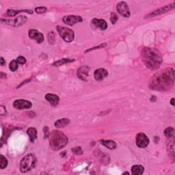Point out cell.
Instances as JSON below:
<instances>
[{
    "instance_id": "32",
    "label": "cell",
    "mask_w": 175,
    "mask_h": 175,
    "mask_svg": "<svg viewBox=\"0 0 175 175\" xmlns=\"http://www.w3.org/2000/svg\"><path fill=\"white\" fill-rule=\"evenodd\" d=\"M170 103L172 106H174V98L172 99V100L170 101Z\"/></svg>"
},
{
    "instance_id": "3",
    "label": "cell",
    "mask_w": 175,
    "mask_h": 175,
    "mask_svg": "<svg viewBox=\"0 0 175 175\" xmlns=\"http://www.w3.org/2000/svg\"><path fill=\"white\" fill-rule=\"evenodd\" d=\"M49 146L53 150H59L63 149L68 144L66 136L58 130L52 131L49 136Z\"/></svg>"
},
{
    "instance_id": "6",
    "label": "cell",
    "mask_w": 175,
    "mask_h": 175,
    "mask_svg": "<svg viewBox=\"0 0 175 175\" xmlns=\"http://www.w3.org/2000/svg\"><path fill=\"white\" fill-rule=\"evenodd\" d=\"M136 145L140 149H144L149 144V139L146 134L144 133H140L136 136Z\"/></svg>"
},
{
    "instance_id": "16",
    "label": "cell",
    "mask_w": 175,
    "mask_h": 175,
    "mask_svg": "<svg viewBox=\"0 0 175 175\" xmlns=\"http://www.w3.org/2000/svg\"><path fill=\"white\" fill-rule=\"evenodd\" d=\"M93 23L96 28L100 29L101 30H106L107 28V23L103 19H94L92 21Z\"/></svg>"
},
{
    "instance_id": "9",
    "label": "cell",
    "mask_w": 175,
    "mask_h": 175,
    "mask_svg": "<svg viewBox=\"0 0 175 175\" xmlns=\"http://www.w3.org/2000/svg\"><path fill=\"white\" fill-rule=\"evenodd\" d=\"M62 20L64 23L67 24L69 25H73L75 24L81 23L83 21V19L80 16L76 15H69L64 17Z\"/></svg>"
},
{
    "instance_id": "28",
    "label": "cell",
    "mask_w": 175,
    "mask_h": 175,
    "mask_svg": "<svg viewBox=\"0 0 175 175\" xmlns=\"http://www.w3.org/2000/svg\"><path fill=\"white\" fill-rule=\"evenodd\" d=\"M72 151L73 152L75 155H82L83 154V150L81 149V147H74L72 149Z\"/></svg>"
},
{
    "instance_id": "7",
    "label": "cell",
    "mask_w": 175,
    "mask_h": 175,
    "mask_svg": "<svg viewBox=\"0 0 175 175\" xmlns=\"http://www.w3.org/2000/svg\"><path fill=\"white\" fill-rule=\"evenodd\" d=\"M117 11L123 17L129 18L130 17V11L127 4L125 2H120L117 4Z\"/></svg>"
},
{
    "instance_id": "13",
    "label": "cell",
    "mask_w": 175,
    "mask_h": 175,
    "mask_svg": "<svg viewBox=\"0 0 175 175\" xmlns=\"http://www.w3.org/2000/svg\"><path fill=\"white\" fill-rule=\"evenodd\" d=\"M27 21H28V18L25 16H19V17L16 18L15 20L8 21L9 22H6V23L9 24V25L13 27H20L23 25V24H25Z\"/></svg>"
},
{
    "instance_id": "22",
    "label": "cell",
    "mask_w": 175,
    "mask_h": 175,
    "mask_svg": "<svg viewBox=\"0 0 175 175\" xmlns=\"http://www.w3.org/2000/svg\"><path fill=\"white\" fill-rule=\"evenodd\" d=\"M75 60H71V59H62V60H58L57 62L53 63V65L55 66H60L62 65H63L64 64L66 63H69V62H73Z\"/></svg>"
},
{
    "instance_id": "12",
    "label": "cell",
    "mask_w": 175,
    "mask_h": 175,
    "mask_svg": "<svg viewBox=\"0 0 175 175\" xmlns=\"http://www.w3.org/2000/svg\"><path fill=\"white\" fill-rule=\"evenodd\" d=\"M90 71V67L88 66H83L78 69L77 72V77L79 78L80 79L83 81H86L88 77V72Z\"/></svg>"
},
{
    "instance_id": "23",
    "label": "cell",
    "mask_w": 175,
    "mask_h": 175,
    "mask_svg": "<svg viewBox=\"0 0 175 175\" xmlns=\"http://www.w3.org/2000/svg\"><path fill=\"white\" fill-rule=\"evenodd\" d=\"M164 135H165L167 138H170L174 137V129L172 127H168L167 129H165L164 131Z\"/></svg>"
},
{
    "instance_id": "17",
    "label": "cell",
    "mask_w": 175,
    "mask_h": 175,
    "mask_svg": "<svg viewBox=\"0 0 175 175\" xmlns=\"http://www.w3.org/2000/svg\"><path fill=\"white\" fill-rule=\"evenodd\" d=\"M144 168L141 165H135L131 167V173L133 175H141L144 173Z\"/></svg>"
},
{
    "instance_id": "25",
    "label": "cell",
    "mask_w": 175,
    "mask_h": 175,
    "mask_svg": "<svg viewBox=\"0 0 175 175\" xmlns=\"http://www.w3.org/2000/svg\"><path fill=\"white\" fill-rule=\"evenodd\" d=\"M19 63L17 62V60H13L11 61V62L10 63V65H9V69L12 72H15L17 71L19 68Z\"/></svg>"
},
{
    "instance_id": "20",
    "label": "cell",
    "mask_w": 175,
    "mask_h": 175,
    "mask_svg": "<svg viewBox=\"0 0 175 175\" xmlns=\"http://www.w3.org/2000/svg\"><path fill=\"white\" fill-rule=\"evenodd\" d=\"M27 133L28 134L29 140L32 142H34L35 140L37 138V130L34 127H30L27 131Z\"/></svg>"
},
{
    "instance_id": "11",
    "label": "cell",
    "mask_w": 175,
    "mask_h": 175,
    "mask_svg": "<svg viewBox=\"0 0 175 175\" xmlns=\"http://www.w3.org/2000/svg\"><path fill=\"white\" fill-rule=\"evenodd\" d=\"M174 8V4L167 5V6H166L160 8L155 10L154 12L150 13L149 15H147V17H155V16L163 14V13H166L167 12L170 11V10H171L172 9H173Z\"/></svg>"
},
{
    "instance_id": "1",
    "label": "cell",
    "mask_w": 175,
    "mask_h": 175,
    "mask_svg": "<svg viewBox=\"0 0 175 175\" xmlns=\"http://www.w3.org/2000/svg\"><path fill=\"white\" fill-rule=\"evenodd\" d=\"M174 83V71L168 68L162 70L154 76L150 82V88L153 90L164 91L171 89Z\"/></svg>"
},
{
    "instance_id": "30",
    "label": "cell",
    "mask_w": 175,
    "mask_h": 175,
    "mask_svg": "<svg viewBox=\"0 0 175 175\" xmlns=\"http://www.w3.org/2000/svg\"><path fill=\"white\" fill-rule=\"evenodd\" d=\"M106 46V43H103V44H101L100 46H97V47H93L92 48V49H90L89 50H87V51H86V52H90V51L91 50H94V49H100V48H103Z\"/></svg>"
},
{
    "instance_id": "29",
    "label": "cell",
    "mask_w": 175,
    "mask_h": 175,
    "mask_svg": "<svg viewBox=\"0 0 175 175\" xmlns=\"http://www.w3.org/2000/svg\"><path fill=\"white\" fill-rule=\"evenodd\" d=\"M17 60V62L19 64H21V65H23V64H25L26 62V59L24 58L23 56H19V57H18Z\"/></svg>"
},
{
    "instance_id": "31",
    "label": "cell",
    "mask_w": 175,
    "mask_h": 175,
    "mask_svg": "<svg viewBox=\"0 0 175 175\" xmlns=\"http://www.w3.org/2000/svg\"><path fill=\"white\" fill-rule=\"evenodd\" d=\"M0 64L2 66H4L6 64V60H4L3 57H1V58H0Z\"/></svg>"
},
{
    "instance_id": "15",
    "label": "cell",
    "mask_w": 175,
    "mask_h": 175,
    "mask_svg": "<svg viewBox=\"0 0 175 175\" xmlns=\"http://www.w3.org/2000/svg\"><path fill=\"white\" fill-rule=\"evenodd\" d=\"M94 75L96 81H102L108 75V72L105 69H98L95 71Z\"/></svg>"
},
{
    "instance_id": "5",
    "label": "cell",
    "mask_w": 175,
    "mask_h": 175,
    "mask_svg": "<svg viewBox=\"0 0 175 175\" xmlns=\"http://www.w3.org/2000/svg\"><path fill=\"white\" fill-rule=\"evenodd\" d=\"M57 31L64 41L67 42H71L74 40L75 33L71 29L64 28L62 26H57Z\"/></svg>"
},
{
    "instance_id": "19",
    "label": "cell",
    "mask_w": 175,
    "mask_h": 175,
    "mask_svg": "<svg viewBox=\"0 0 175 175\" xmlns=\"http://www.w3.org/2000/svg\"><path fill=\"white\" fill-rule=\"evenodd\" d=\"M101 143L106 146L107 149L110 150H114L116 149L117 144L114 141L112 140H101Z\"/></svg>"
},
{
    "instance_id": "4",
    "label": "cell",
    "mask_w": 175,
    "mask_h": 175,
    "mask_svg": "<svg viewBox=\"0 0 175 175\" xmlns=\"http://www.w3.org/2000/svg\"><path fill=\"white\" fill-rule=\"evenodd\" d=\"M36 163V158L35 155L29 153L25 156L20 162V171L23 173L31 170L34 168Z\"/></svg>"
},
{
    "instance_id": "18",
    "label": "cell",
    "mask_w": 175,
    "mask_h": 175,
    "mask_svg": "<svg viewBox=\"0 0 175 175\" xmlns=\"http://www.w3.org/2000/svg\"><path fill=\"white\" fill-rule=\"evenodd\" d=\"M70 123V120L68 118H62V119L58 120L55 123L54 125L57 128H63Z\"/></svg>"
},
{
    "instance_id": "26",
    "label": "cell",
    "mask_w": 175,
    "mask_h": 175,
    "mask_svg": "<svg viewBox=\"0 0 175 175\" xmlns=\"http://www.w3.org/2000/svg\"><path fill=\"white\" fill-rule=\"evenodd\" d=\"M35 11L38 14H42L47 11V8L44 6H40V7H37L35 8Z\"/></svg>"
},
{
    "instance_id": "33",
    "label": "cell",
    "mask_w": 175,
    "mask_h": 175,
    "mask_svg": "<svg viewBox=\"0 0 175 175\" xmlns=\"http://www.w3.org/2000/svg\"><path fill=\"white\" fill-rule=\"evenodd\" d=\"M129 174V172H124L123 174Z\"/></svg>"
},
{
    "instance_id": "14",
    "label": "cell",
    "mask_w": 175,
    "mask_h": 175,
    "mask_svg": "<svg viewBox=\"0 0 175 175\" xmlns=\"http://www.w3.org/2000/svg\"><path fill=\"white\" fill-rule=\"evenodd\" d=\"M45 99L49 102L51 104V106L53 107H56L59 103L60 101V98L59 96L56 95H53V94H47L45 95Z\"/></svg>"
},
{
    "instance_id": "10",
    "label": "cell",
    "mask_w": 175,
    "mask_h": 175,
    "mask_svg": "<svg viewBox=\"0 0 175 175\" xmlns=\"http://www.w3.org/2000/svg\"><path fill=\"white\" fill-rule=\"evenodd\" d=\"M29 37L32 40H35L36 41L40 44L44 41V36L43 34L36 29H30L28 32Z\"/></svg>"
},
{
    "instance_id": "24",
    "label": "cell",
    "mask_w": 175,
    "mask_h": 175,
    "mask_svg": "<svg viewBox=\"0 0 175 175\" xmlns=\"http://www.w3.org/2000/svg\"><path fill=\"white\" fill-rule=\"evenodd\" d=\"M8 166V160L6 158V157H4L3 155H1L0 156V168L2 170H3L4 168H6Z\"/></svg>"
},
{
    "instance_id": "21",
    "label": "cell",
    "mask_w": 175,
    "mask_h": 175,
    "mask_svg": "<svg viewBox=\"0 0 175 175\" xmlns=\"http://www.w3.org/2000/svg\"><path fill=\"white\" fill-rule=\"evenodd\" d=\"M28 12L29 13V14H32L33 13V11L29 10H8L7 12H6V15L8 16V17H14V16L17 15L19 13L21 12Z\"/></svg>"
},
{
    "instance_id": "2",
    "label": "cell",
    "mask_w": 175,
    "mask_h": 175,
    "mask_svg": "<svg viewBox=\"0 0 175 175\" xmlns=\"http://www.w3.org/2000/svg\"><path fill=\"white\" fill-rule=\"evenodd\" d=\"M142 60L145 65L150 70H156L160 68L162 62L161 53L157 49L144 47L142 50Z\"/></svg>"
},
{
    "instance_id": "27",
    "label": "cell",
    "mask_w": 175,
    "mask_h": 175,
    "mask_svg": "<svg viewBox=\"0 0 175 175\" xmlns=\"http://www.w3.org/2000/svg\"><path fill=\"white\" fill-rule=\"evenodd\" d=\"M118 19V17L117 15L116 14L115 12H112L111 13V17H110V20H111V22L112 24H115L117 22V21Z\"/></svg>"
},
{
    "instance_id": "8",
    "label": "cell",
    "mask_w": 175,
    "mask_h": 175,
    "mask_svg": "<svg viewBox=\"0 0 175 175\" xmlns=\"http://www.w3.org/2000/svg\"><path fill=\"white\" fill-rule=\"evenodd\" d=\"M32 106V103L30 101L23 100V99H18L13 103V107L17 109H29Z\"/></svg>"
}]
</instances>
